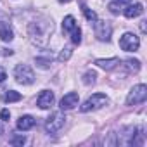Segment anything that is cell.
Listing matches in <instances>:
<instances>
[{
    "label": "cell",
    "mask_w": 147,
    "mask_h": 147,
    "mask_svg": "<svg viewBox=\"0 0 147 147\" xmlns=\"http://www.w3.org/2000/svg\"><path fill=\"white\" fill-rule=\"evenodd\" d=\"M52 30H54V26H52V23H49V21H33V23H30V26H28L30 38H31V42L36 43V45H45V43L49 42V36H50Z\"/></svg>",
    "instance_id": "1"
},
{
    "label": "cell",
    "mask_w": 147,
    "mask_h": 147,
    "mask_svg": "<svg viewBox=\"0 0 147 147\" xmlns=\"http://www.w3.org/2000/svg\"><path fill=\"white\" fill-rule=\"evenodd\" d=\"M107 104V97L104 95V94H94L92 97H88L85 102H83V106L80 107V111L82 113H90V111H97V109H100V107H104Z\"/></svg>",
    "instance_id": "2"
},
{
    "label": "cell",
    "mask_w": 147,
    "mask_h": 147,
    "mask_svg": "<svg viewBox=\"0 0 147 147\" xmlns=\"http://www.w3.org/2000/svg\"><path fill=\"white\" fill-rule=\"evenodd\" d=\"M14 76L23 85H31L35 82V73L28 64H18L16 69H14Z\"/></svg>",
    "instance_id": "3"
},
{
    "label": "cell",
    "mask_w": 147,
    "mask_h": 147,
    "mask_svg": "<svg viewBox=\"0 0 147 147\" xmlns=\"http://www.w3.org/2000/svg\"><path fill=\"white\" fill-rule=\"evenodd\" d=\"M145 99H147V87L144 83H140V85H135L130 90V94L126 97V104L128 106H137V104H142Z\"/></svg>",
    "instance_id": "4"
},
{
    "label": "cell",
    "mask_w": 147,
    "mask_h": 147,
    "mask_svg": "<svg viewBox=\"0 0 147 147\" xmlns=\"http://www.w3.org/2000/svg\"><path fill=\"white\" fill-rule=\"evenodd\" d=\"M64 121H66V116H64L61 111L52 113V114L47 118V123H45L47 133H57V131L64 126Z\"/></svg>",
    "instance_id": "5"
},
{
    "label": "cell",
    "mask_w": 147,
    "mask_h": 147,
    "mask_svg": "<svg viewBox=\"0 0 147 147\" xmlns=\"http://www.w3.org/2000/svg\"><path fill=\"white\" fill-rule=\"evenodd\" d=\"M119 47L125 52H137L138 47H140V38L137 35H133V33H125L119 38Z\"/></svg>",
    "instance_id": "6"
},
{
    "label": "cell",
    "mask_w": 147,
    "mask_h": 147,
    "mask_svg": "<svg viewBox=\"0 0 147 147\" xmlns=\"http://www.w3.org/2000/svg\"><path fill=\"white\" fill-rule=\"evenodd\" d=\"M94 31H95L97 40H100V42H109L111 40L113 30H111V26L107 23H104V21H94Z\"/></svg>",
    "instance_id": "7"
},
{
    "label": "cell",
    "mask_w": 147,
    "mask_h": 147,
    "mask_svg": "<svg viewBox=\"0 0 147 147\" xmlns=\"http://www.w3.org/2000/svg\"><path fill=\"white\" fill-rule=\"evenodd\" d=\"M78 94L76 92H69V94H66L62 99H61V109L62 111H67V109H73V107H76L78 106Z\"/></svg>",
    "instance_id": "8"
},
{
    "label": "cell",
    "mask_w": 147,
    "mask_h": 147,
    "mask_svg": "<svg viewBox=\"0 0 147 147\" xmlns=\"http://www.w3.org/2000/svg\"><path fill=\"white\" fill-rule=\"evenodd\" d=\"M36 104H38L40 109H49V107L54 104V92H50V90L40 92V95H38V99H36Z\"/></svg>",
    "instance_id": "9"
},
{
    "label": "cell",
    "mask_w": 147,
    "mask_h": 147,
    "mask_svg": "<svg viewBox=\"0 0 147 147\" xmlns=\"http://www.w3.org/2000/svg\"><path fill=\"white\" fill-rule=\"evenodd\" d=\"M142 12H144V7H142V4H130V5H128L125 11H123V14H125L128 19L138 18Z\"/></svg>",
    "instance_id": "10"
},
{
    "label": "cell",
    "mask_w": 147,
    "mask_h": 147,
    "mask_svg": "<svg viewBox=\"0 0 147 147\" xmlns=\"http://www.w3.org/2000/svg\"><path fill=\"white\" fill-rule=\"evenodd\" d=\"M33 125H35V118L30 116V114L21 116V118L18 119V130H21V131H28V130H31Z\"/></svg>",
    "instance_id": "11"
},
{
    "label": "cell",
    "mask_w": 147,
    "mask_h": 147,
    "mask_svg": "<svg viewBox=\"0 0 147 147\" xmlns=\"http://www.w3.org/2000/svg\"><path fill=\"white\" fill-rule=\"evenodd\" d=\"M95 64H97L99 67L106 69V71H111V69H114V67L119 64V59H118V57H111V59H97Z\"/></svg>",
    "instance_id": "12"
},
{
    "label": "cell",
    "mask_w": 147,
    "mask_h": 147,
    "mask_svg": "<svg viewBox=\"0 0 147 147\" xmlns=\"http://www.w3.org/2000/svg\"><path fill=\"white\" fill-rule=\"evenodd\" d=\"M14 38V33L9 26H0V40L2 42H11Z\"/></svg>",
    "instance_id": "13"
},
{
    "label": "cell",
    "mask_w": 147,
    "mask_h": 147,
    "mask_svg": "<svg viewBox=\"0 0 147 147\" xmlns=\"http://www.w3.org/2000/svg\"><path fill=\"white\" fill-rule=\"evenodd\" d=\"M4 100L5 102H18V100H21V94L16 90H7L4 95Z\"/></svg>",
    "instance_id": "14"
},
{
    "label": "cell",
    "mask_w": 147,
    "mask_h": 147,
    "mask_svg": "<svg viewBox=\"0 0 147 147\" xmlns=\"http://www.w3.org/2000/svg\"><path fill=\"white\" fill-rule=\"evenodd\" d=\"M75 26H76V21H75V18H73V16H66L64 18V21H62V30L64 31H71Z\"/></svg>",
    "instance_id": "15"
},
{
    "label": "cell",
    "mask_w": 147,
    "mask_h": 147,
    "mask_svg": "<svg viewBox=\"0 0 147 147\" xmlns=\"http://www.w3.org/2000/svg\"><path fill=\"white\" fill-rule=\"evenodd\" d=\"M71 42L75 43V45H80L82 43V30L78 26H75L71 30Z\"/></svg>",
    "instance_id": "16"
},
{
    "label": "cell",
    "mask_w": 147,
    "mask_h": 147,
    "mask_svg": "<svg viewBox=\"0 0 147 147\" xmlns=\"http://www.w3.org/2000/svg\"><path fill=\"white\" fill-rule=\"evenodd\" d=\"M125 66H126L130 71L137 73V71L140 69V61H137V59H126V61H125Z\"/></svg>",
    "instance_id": "17"
},
{
    "label": "cell",
    "mask_w": 147,
    "mask_h": 147,
    "mask_svg": "<svg viewBox=\"0 0 147 147\" xmlns=\"http://www.w3.org/2000/svg\"><path fill=\"white\" fill-rule=\"evenodd\" d=\"M95 78H97V75H95V71H87L85 75H83V83H85V85L95 83Z\"/></svg>",
    "instance_id": "18"
},
{
    "label": "cell",
    "mask_w": 147,
    "mask_h": 147,
    "mask_svg": "<svg viewBox=\"0 0 147 147\" xmlns=\"http://www.w3.org/2000/svg\"><path fill=\"white\" fill-rule=\"evenodd\" d=\"M82 11H83V14H85V18H87V19H88L90 23H94V21H97V14H95V12H94L92 9H88L87 5H83V7H82Z\"/></svg>",
    "instance_id": "19"
},
{
    "label": "cell",
    "mask_w": 147,
    "mask_h": 147,
    "mask_svg": "<svg viewBox=\"0 0 147 147\" xmlns=\"http://www.w3.org/2000/svg\"><path fill=\"white\" fill-rule=\"evenodd\" d=\"M24 142H26V138H24L23 135H16V137H12V140H11V144L16 145V147H18V145H23Z\"/></svg>",
    "instance_id": "20"
},
{
    "label": "cell",
    "mask_w": 147,
    "mask_h": 147,
    "mask_svg": "<svg viewBox=\"0 0 147 147\" xmlns=\"http://www.w3.org/2000/svg\"><path fill=\"white\" fill-rule=\"evenodd\" d=\"M71 54H73V50H71V49H64V50L59 54V61H67V59L71 57Z\"/></svg>",
    "instance_id": "21"
},
{
    "label": "cell",
    "mask_w": 147,
    "mask_h": 147,
    "mask_svg": "<svg viewBox=\"0 0 147 147\" xmlns=\"http://www.w3.org/2000/svg\"><path fill=\"white\" fill-rule=\"evenodd\" d=\"M109 11H111L113 14H119L121 5H119V4H116V2H113V4H109Z\"/></svg>",
    "instance_id": "22"
},
{
    "label": "cell",
    "mask_w": 147,
    "mask_h": 147,
    "mask_svg": "<svg viewBox=\"0 0 147 147\" xmlns=\"http://www.w3.org/2000/svg\"><path fill=\"white\" fill-rule=\"evenodd\" d=\"M49 62H50L49 59H42V57H38V59H36V64H38L40 67H43V69H45V67H49Z\"/></svg>",
    "instance_id": "23"
},
{
    "label": "cell",
    "mask_w": 147,
    "mask_h": 147,
    "mask_svg": "<svg viewBox=\"0 0 147 147\" xmlns=\"http://www.w3.org/2000/svg\"><path fill=\"white\" fill-rule=\"evenodd\" d=\"M9 118H11L9 109H2V113H0V119H2V121H9Z\"/></svg>",
    "instance_id": "24"
},
{
    "label": "cell",
    "mask_w": 147,
    "mask_h": 147,
    "mask_svg": "<svg viewBox=\"0 0 147 147\" xmlns=\"http://www.w3.org/2000/svg\"><path fill=\"white\" fill-rule=\"evenodd\" d=\"M7 78V75H5V71H0V83H2L4 80Z\"/></svg>",
    "instance_id": "25"
},
{
    "label": "cell",
    "mask_w": 147,
    "mask_h": 147,
    "mask_svg": "<svg viewBox=\"0 0 147 147\" xmlns=\"http://www.w3.org/2000/svg\"><path fill=\"white\" fill-rule=\"evenodd\" d=\"M114 2H116V4H119V5H123V4H130L131 0H114Z\"/></svg>",
    "instance_id": "26"
},
{
    "label": "cell",
    "mask_w": 147,
    "mask_h": 147,
    "mask_svg": "<svg viewBox=\"0 0 147 147\" xmlns=\"http://www.w3.org/2000/svg\"><path fill=\"white\" fill-rule=\"evenodd\" d=\"M140 30H142V33H145V21L140 23Z\"/></svg>",
    "instance_id": "27"
},
{
    "label": "cell",
    "mask_w": 147,
    "mask_h": 147,
    "mask_svg": "<svg viewBox=\"0 0 147 147\" xmlns=\"http://www.w3.org/2000/svg\"><path fill=\"white\" fill-rule=\"evenodd\" d=\"M61 4H67V2H71V0H59Z\"/></svg>",
    "instance_id": "28"
}]
</instances>
